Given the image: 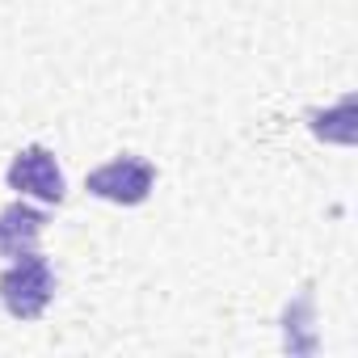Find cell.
<instances>
[{"instance_id": "obj_1", "label": "cell", "mask_w": 358, "mask_h": 358, "mask_svg": "<svg viewBox=\"0 0 358 358\" xmlns=\"http://www.w3.org/2000/svg\"><path fill=\"white\" fill-rule=\"evenodd\" d=\"M51 299H55V270L38 249L13 257V266L0 274V303L13 320H38Z\"/></svg>"}, {"instance_id": "obj_2", "label": "cell", "mask_w": 358, "mask_h": 358, "mask_svg": "<svg viewBox=\"0 0 358 358\" xmlns=\"http://www.w3.org/2000/svg\"><path fill=\"white\" fill-rule=\"evenodd\" d=\"M156 186V164L143 160V156H114L106 160L101 169H93L85 177V190L93 199H106V203H118V207H139Z\"/></svg>"}, {"instance_id": "obj_3", "label": "cell", "mask_w": 358, "mask_h": 358, "mask_svg": "<svg viewBox=\"0 0 358 358\" xmlns=\"http://www.w3.org/2000/svg\"><path fill=\"white\" fill-rule=\"evenodd\" d=\"M5 182H9V190L30 194V199H38V203H51V207H59L64 194H68L64 169H59L55 152L43 148V143H26V148L13 156V164L5 169Z\"/></svg>"}, {"instance_id": "obj_4", "label": "cell", "mask_w": 358, "mask_h": 358, "mask_svg": "<svg viewBox=\"0 0 358 358\" xmlns=\"http://www.w3.org/2000/svg\"><path fill=\"white\" fill-rule=\"evenodd\" d=\"M47 232V215L30 203H9L0 211V257H22L38 249V236Z\"/></svg>"}]
</instances>
